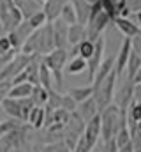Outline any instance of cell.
<instances>
[{
	"label": "cell",
	"mask_w": 141,
	"mask_h": 152,
	"mask_svg": "<svg viewBox=\"0 0 141 152\" xmlns=\"http://www.w3.org/2000/svg\"><path fill=\"white\" fill-rule=\"evenodd\" d=\"M39 2H44V0H39Z\"/></svg>",
	"instance_id": "37"
},
{
	"label": "cell",
	"mask_w": 141,
	"mask_h": 152,
	"mask_svg": "<svg viewBox=\"0 0 141 152\" xmlns=\"http://www.w3.org/2000/svg\"><path fill=\"white\" fill-rule=\"evenodd\" d=\"M12 30L18 34V37L21 39V44H23V42L27 41V37H28V36L34 32V28L30 27V23H28L27 20H21V21H20V23H18V25H16Z\"/></svg>",
	"instance_id": "22"
},
{
	"label": "cell",
	"mask_w": 141,
	"mask_h": 152,
	"mask_svg": "<svg viewBox=\"0 0 141 152\" xmlns=\"http://www.w3.org/2000/svg\"><path fill=\"white\" fill-rule=\"evenodd\" d=\"M78 117L86 124L92 117H95V115L99 113V108H97V104H95V99L90 96V97H86L85 101H81V103H78V106H76V110H74Z\"/></svg>",
	"instance_id": "5"
},
{
	"label": "cell",
	"mask_w": 141,
	"mask_h": 152,
	"mask_svg": "<svg viewBox=\"0 0 141 152\" xmlns=\"http://www.w3.org/2000/svg\"><path fill=\"white\" fill-rule=\"evenodd\" d=\"M76 106H78V103L70 97L69 94H62V97H60V108H62V110L72 113V112L76 110Z\"/></svg>",
	"instance_id": "28"
},
{
	"label": "cell",
	"mask_w": 141,
	"mask_h": 152,
	"mask_svg": "<svg viewBox=\"0 0 141 152\" xmlns=\"http://www.w3.org/2000/svg\"><path fill=\"white\" fill-rule=\"evenodd\" d=\"M132 97H134L136 101L141 99V83H136V85L132 87Z\"/></svg>",
	"instance_id": "33"
},
{
	"label": "cell",
	"mask_w": 141,
	"mask_h": 152,
	"mask_svg": "<svg viewBox=\"0 0 141 152\" xmlns=\"http://www.w3.org/2000/svg\"><path fill=\"white\" fill-rule=\"evenodd\" d=\"M0 69H2V67H0Z\"/></svg>",
	"instance_id": "38"
},
{
	"label": "cell",
	"mask_w": 141,
	"mask_h": 152,
	"mask_svg": "<svg viewBox=\"0 0 141 152\" xmlns=\"http://www.w3.org/2000/svg\"><path fill=\"white\" fill-rule=\"evenodd\" d=\"M116 152H136V145H134V142H132V140H129L127 143H124L122 147H118Z\"/></svg>",
	"instance_id": "32"
},
{
	"label": "cell",
	"mask_w": 141,
	"mask_h": 152,
	"mask_svg": "<svg viewBox=\"0 0 141 152\" xmlns=\"http://www.w3.org/2000/svg\"><path fill=\"white\" fill-rule=\"evenodd\" d=\"M67 2H69V0H44L41 11L44 12L46 21H48V23L55 21V20L60 16V11H62V7H64Z\"/></svg>",
	"instance_id": "8"
},
{
	"label": "cell",
	"mask_w": 141,
	"mask_h": 152,
	"mask_svg": "<svg viewBox=\"0 0 141 152\" xmlns=\"http://www.w3.org/2000/svg\"><path fill=\"white\" fill-rule=\"evenodd\" d=\"M74 7V12H76V20L78 23L81 25H86L88 21V16H90V4L86 0H69Z\"/></svg>",
	"instance_id": "11"
},
{
	"label": "cell",
	"mask_w": 141,
	"mask_h": 152,
	"mask_svg": "<svg viewBox=\"0 0 141 152\" xmlns=\"http://www.w3.org/2000/svg\"><path fill=\"white\" fill-rule=\"evenodd\" d=\"M113 69H115V57L111 55V57L104 58V60L99 64V67H97V71H95V75H94V80H92V85H95V83L102 81V80H104L106 76L113 71Z\"/></svg>",
	"instance_id": "13"
},
{
	"label": "cell",
	"mask_w": 141,
	"mask_h": 152,
	"mask_svg": "<svg viewBox=\"0 0 141 152\" xmlns=\"http://www.w3.org/2000/svg\"><path fill=\"white\" fill-rule=\"evenodd\" d=\"M86 2H88V4L92 5V4H95V2H99V0H86Z\"/></svg>",
	"instance_id": "36"
},
{
	"label": "cell",
	"mask_w": 141,
	"mask_h": 152,
	"mask_svg": "<svg viewBox=\"0 0 141 152\" xmlns=\"http://www.w3.org/2000/svg\"><path fill=\"white\" fill-rule=\"evenodd\" d=\"M129 140H131V131H129V127H127V126H122V127L116 131V134H115L116 149H118V147H122L124 143H127Z\"/></svg>",
	"instance_id": "25"
},
{
	"label": "cell",
	"mask_w": 141,
	"mask_h": 152,
	"mask_svg": "<svg viewBox=\"0 0 141 152\" xmlns=\"http://www.w3.org/2000/svg\"><path fill=\"white\" fill-rule=\"evenodd\" d=\"M102 53H104V37L99 36V37L94 41V53L90 58H86V71H88V80L92 83L94 75L99 67V64L102 62Z\"/></svg>",
	"instance_id": "4"
},
{
	"label": "cell",
	"mask_w": 141,
	"mask_h": 152,
	"mask_svg": "<svg viewBox=\"0 0 141 152\" xmlns=\"http://www.w3.org/2000/svg\"><path fill=\"white\" fill-rule=\"evenodd\" d=\"M131 50H132L131 48V39L125 37L124 42H122V46H120V50H118V53H116V57H115V73H116V76L122 75L125 71V66H127Z\"/></svg>",
	"instance_id": "7"
},
{
	"label": "cell",
	"mask_w": 141,
	"mask_h": 152,
	"mask_svg": "<svg viewBox=\"0 0 141 152\" xmlns=\"http://www.w3.org/2000/svg\"><path fill=\"white\" fill-rule=\"evenodd\" d=\"M94 94V87L88 85V87H76V88H70L69 90V96L76 101V103H81L85 101L86 97H90Z\"/></svg>",
	"instance_id": "21"
},
{
	"label": "cell",
	"mask_w": 141,
	"mask_h": 152,
	"mask_svg": "<svg viewBox=\"0 0 141 152\" xmlns=\"http://www.w3.org/2000/svg\"><path fill=\"white\" fill-rule=\"evenodd\" d=\"M140 118H141V103L134 99V101L129 103V120L136 124Z\"/></svg>",
	"instance_id": "27"
},
{
	"label": "cell",
	"mask_w": 141,
	"mask_h": 152,
	"mask_svg": "<svg viewBox=\"0 0 141 152\" xmlns=\"http://www.w3.org/2000/svg\"><path fill=\"white\" fill-rule=\"evenodd\" d=\"M83 140L86 142V145L90 147V151L95 149L99 138H101V115L97 113L95 117H92L86 124H85V129H83Z\"/></svg>",
	"instance_id": "3"
},
{
	"label": "cell",
	"mask_w": 141,
	"mask_h": 152,
	"mask_svg": "<svg viewBox=\"0 0 141 152\" xmlns=\"http://www.w3.org/2000/svg\"><path fill=\"white\" fill-rule=\"evenodd\" d=\"M67 58H69V53L65 48H55L51 50L49 53L42 55V62L46 64V67L51 71L53 75V88H57L58 92H62V85H64V80H62V71L67 64Z\"/></svg>",
	"instance_id": "1"
},
{
	"label": "cell",
	"mask_w": 141,
	"mask_h": 152,
	"mask_svg": "<svg viewBox=\"0 0 141 152\" xmlns=\"http://www.w3.org/2000/svg\"><path fill=\"white\" fill-rule=\"evenodd\" d=\"M53 27V41H55V48H67V28L69 25L65 21H62L60 18H57L55 21H51Z\"/></svg>",
	"instance_id": "6"
},
{
	"label": "cell",
	"mask_w": 141,
	"mask_h": 152,
	"mask_svg": "<svg viewBox=\"0 0 141 152\" xmlns=\"http://www.w3.org/2000/svg\"><path fill=\"white\" fill-rule=\"evenodd\" d=\"M78 51H79V57L81 58H90L92 53H94V41L90 39H83L81 42H78Z\"/></svg>",
	"instance_id": "24"
},
{
	"label": "cell",
	"mask_w": 141,
	"mask_h": 152,
	"mask_svg": "<svg viewBox=\"0 0 141 152\" xmlns=\"http://www.w3.org/2000/svg\"><path fill=\"white\" fill-rule=\"evenodd\" d=\"M131 81H132V85H136V83H141V67L138 69V71H136V75L132 76V80H131Z\"/></svg>",
	"instance_id": "35"
},
{
	"label": "cell",
	"mask_w": 141,
	"mask_h": 152,
	"mask_svg": "<svg viewBox=\"0 0 141 152\" xmlns=\"http://www.w3.org/2000/svg\"><path fill=\"white\" fill-rule=\"evenodd\" d=\"M69 75H81L83 71H86V60L81 57H72L64 67Z\"/></svg>",
	"instance_id": "17"
},
{
	"label": "cell",
	"mask_w": 141,
	"mask_h": 152,
	"mask_svg": "<svg viewBox=\"0 0 141 152\" xmlns=\"http://www.w3.org/2000/svg\"><path fill=\"white\" fill-rule=\"evenodd\" d=\"M18 9L21 11L23 20H27V18H30L32 14H35L37 11H41V9H42V4H41L39 0H23V2L20 4V7H18Z\"/></svg>",
	"instance_id": "15"
},
{
	"label": "cell",
	"mask_w": 141,
	"mask_h": 152,
	"mask_svg": "<svg viewBox=\"0 0 141 152\" xmlns=\"http://www.w3.org/2000/svg\"><path fill=\"white\" fill-rule=\"evenodd\" d=\"M62 21H65L67 25H72V23H78V20H76V12H74V7H72V4L67 2L64 7H62V11H60V16H58Z\"/></svg>",
	"instance_id": "23"
},
{
	"label": "cell",
	"mask_w": 141,
	"mask_h": 152,
	"mask_svg": "<svg viewBox=\"0 0 141 152\" xmlns=\"http://www.w3.org/2000/svg\"><path fill=\"white\" fill-rule=\"evenodd\" d=\"M27 21L30 23V27H32L34 30H35V28H41L42 25H46V23H48V21H46V16H44V12H42V11H37V12L32 14L30 18H27Z\"/></svg>",
	"instance_id": "26"
},
{
	"label": "cell",
	"mask_w": 141,
	"mask_h": 152,
	"mask_svg": "<svg viewBox=\"0 0 141 152\" xmlns=\"http://www.w3.org/2000/svg\"><path fill=\"white\" fill-rule=\"evenodd\" d=\"M27 122H30L35 129H41L44 127V106H34L28 113Z\"/></svg>",
	"instance_id": "19"
},
{
	"label": "cell",
	"mask_w": 141,
	"mask_h": 152,
	"mask_svg": "<svg viewBox=\"0 0 141 152\" xmlns=\"http://www.w3.org/2000/svg\"><path fill=\"white\" fill-rule=\"evenodd\" d=\"M48 96H49V90H46L41 85H34L32 94H30V99H32V103H34L35 106H44L48 103Z\"/></svg>",
	"instance_id": "18"
},
{
	"label": "cell",
	"mask_w": 141,
	"mask_h": 152,
	"mask_svg": "<svg viewBox=\"0 0 141 152\" xmlns=\"http://www.w3.org/2000/svg\"><path fill=\"white\" fill-rule=\"evenodd\" d=\"M140 67H141V55L131 50L129 60H127V66H125V69H127V78L132 80V76L136 75V71H138Z\"/></svg>",
	"instance_id": "20"
},
{
	"label": "cell",
	"mask_w": 141,
	"mask_h": 152,
	"mask_svg": "<svg viewBox=\"0 0 141 152\" xmlns=\"http://www.w3.org/2000/svg\"><path fill=\"white\" fill-rule=\"evenodd\" d=\"M113 23L116 25V28H118L125 37H129V39L140 34V27H138L131 18H120V16H116V18L113 20Z\"/></svg>",
	"instance_id": "9"
},
{
	"label": "cell",
	"mask_w": 141,
	"mask_h": 152,
	"mask_svg": "<svg viewBox=\"0 0 141 152\" xmlns=\"http://www.w3.org/2000/svg\"><path fill=\"white\" fill-rule=\"evenodd\" d=\"M44 152H70L67 149V145L64 143V142H58V143H51V145H48Z\"/></svg>",
	"instance_id": "29"
},
{
	"label": "cell",
	"mask_w": 141,
	"mask_h": 152,
	"mask_svg": "<svg viewBox=\"0 0 141 152\" xmlns=\"http://www.w3.org/2000/svg\"><path fill=\"white\" fill-rule=\"evenodd\" d=\"M2 108L5 110V113H9L12 118H18L21 120V108H20V101L18 99H11V97H4L0 101ZM23 122V120H21Z\"/></svg>",
	"instance_id": "14"
},
{
	"label": "cell",
	"mask_w": 141,
	"mask_h": 152,
	"mask_svg": "<svg viewBox=\"0 0 141 152\" xmlns=\"http://www.w3.org/2000/svg\"><path fill=\"white\" fill-rule=\"evenodd\" d=\"M115 81H116V73H115V69H113L102 81L92 85V87H94L92 97L95 99V104H97L99 112L104 110L108 104H111V101H113V90H115Z\"/></svg>",
	"instance_id": "2"
},
{
	"label": "cell",
	"mask_w": 141,
	"mask_h": 152,
	"mask_svg": "<svg viewBox=\"0 0 141 152\" xmlns=\"http://www.w3.org/2000/svg\"><path fill=\"white\" fill-rule=\"evenodd\" d=\"M32 88H34V85H32V83H28V81L18 83V85H11V87H9V90H7V97H11V99H23V97H30Z\"/></svg>",
	"instance_id": "10"
},
{
	"label": "cell",
	"mask_w": 141,
	"mask_h": 152,
	"mask_svg": "<svg viewBox=\"0 0 141 152\" xmlns=\"http://www.w3.org/2000/svg\"><path fill=\"white\" fill-rule=\"evenodd\" d=\"M39 85L44 87L46 90L53 88V75H51V71L46 67V64L42 60L39 62Z\"/></svg>",
	"instance_id": "16"
},
{
	"label": "cell",
	"mask_w": 141,
	"mask_h": 152,
	"mask_svg": "<svg viewBox=\"0 0 141 152\" xmlns=\"http://www.w3.org/2000/svg\"><path fill=\"white\" fill-rule=\"evenodd\" d=\"M12 48H11V44H9V41L7 37L4 36V37H0V55H4V53H9Z\"/></svg>",
	"instance_id": "31"
},
{
	"label": "cell",
	"mask_w": 141,
	"mask_h": 152,
	"mask_svg": "<svg viewBox=\"0 0 141 152\" xmlns=\"http://www.w3.org/2000/svg\"><path fill=\"white\" fill-rule=\"evenodd\" d=\"M83 39H86V28H85V25H81V23L69 25V28H67V42H69V46H74V44L81 42Z\"/></svg>",
	"instance_id": "12"
},
{
	"label": "cell",
	"mask_w": 141,
	"mask_h": 152,
	"mask_svg": "<svg viewBox=\"0 0 141 152\" xmlns=\"http://www.w3.org/2000/svg\"><path fill=\"white\" fill-rule=\"evenodd\" d=\"M125 7L131 11V14L141 12V0H125Z\"/></svg>",
	"instance_id": "30"
},
{
	"label": "cell",
	"mask_w": 141,
	"mask_h": 152,
	"mask_svg": "<svg viewBox=\"0 0 141 152\" xmlns=\"http://www.w3.org/2000/svg\"><path fill=\"white\" fill-rule=\"evenodd\" d=\"M111 4H113V7L116 9V12H120V9L125 5V0H109Z\"/></svg>",
	"instance_id": "34"
}]
</instances>
